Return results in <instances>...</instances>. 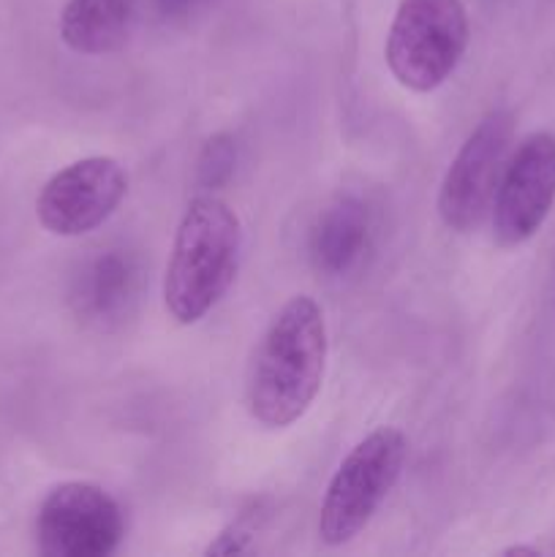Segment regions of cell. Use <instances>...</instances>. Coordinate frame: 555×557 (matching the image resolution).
<instances>
[{"instance_id":"4","label":"cell","mask_w":555,"mask_h":557,"mask_svg":"<svg viewBox=\"0 0 555 557\" xmlns=\"http://www.w3.org/2000/svg\"><path fill=\"white\" fill-rule=\"evenodd\" d=\"M468 38L462 0H400L386 36V65L403 87L430 92L455 74Z\"/></svg>"},{"instance_id":"10","label":"cell","mask_w":555,"mask_h":557,"mask_svg":"<svg viewBox=\"0 0 555 557\" xmlns=\"http://www.w3.org/2000/svg\"><path fill=\"white\" fill-rule=\"evenodd\" d=\"M134 0H69L60 14V38L76 54L118 52L131 33Z\"/></svg>"},{"instance_id":"8","label":"cell","mask_w":555,"mask_h":557,"mask_svg":"<svg viewBox=\"0 0 555 557\" xmlns=\"http://www.w3.org/2000/svg\"><path fill=\"white\" fill-rule=\"evenodd\" d=\"M555 207V134L536 131L511 152L493 199V237L501 248L528 243Z\"/></svg>"},{"instance_id":"13","label":"cell","mask_w":555,"mask_h":557,"mask_svg":"<svg viewBox=\"0 0 555 557\" xmlns=\"http://www.w3.org/2000/svg\"><path fill=\"white\" fill-rule=\"evenodd\" d=\"M250 542H254V528L245 520H237L218 533V539L205 549V555H243L250 553Z\"/></svg>"},{"instance_id":"6","label":"cell","mask_w":555,"mask_h":557,"mask_svg":"<svg viewBox=\"0 0 555 557\" xmlns=\"http://www.w3.org/2000/svg\"><path fill=\"white\" fill-rule=\"evenodd\" d=\"M515 117L506 109H493L468 134L439 190V215L452 232H471L495 199L506 152H509Z\"/></svg>"},{"instance_id":"9","label":"cell","mask_w":555,"mask_h":557,"mask_svg":"<svg viewBox=\"0 0 555 557\" xmlns=\"http://www.w3.org/2000/svg\"><path fill=\"white\" fill-rule=\"evenodd\" d=\"M370 248V215L362 201L341 196L319 215L310 250L326 275H348L362 264Z\"/></svg>"},{"instance_id":"5","label":"cell","mask_w":555,"mask_h":557,"mask_svg":"<svg viewBox=\"0 0 555 557\" xmlns=\"http://www.w3.org/2000/svg\"><path fill=\"white\" fill-rule=\"evenodd\" d=\"M123 533L120 504L90 482L49 490L36 517V542L44 557H107L120 547Z\"/></svg>"},{"instance_id":"1","label":"cell","mask_w":555,"mask_h":557,"mask_svg":"<svg viewBox=\"0 0 555 557\" xmlns=\"http://www.w3.org/2000/svg\"><path fill=\"white\" fill-rule=\"evenodd\" d=\"M326 368V324L319 302L297 294L272 315L248 384L250 417L281 430L313 406Z\"/></svg>"},{"instance_id":"3","label":"cell","mask_w":555,"mask_h":557,"mask_svg":"<svg viewBox=\"0 0 555 557\" xmlns=\"http://www.w3.org/2000/svg\"><path fill=\"white\" fill-rule=\"evenodd\" d=\"M406 455V435L390 424L375 428L348 451L321 504L319 539L326 547H343L370 525L386 495L395 490Z\"/></svg>"},{"instance_id":"2","label":"cell","mask_w":555,"mask_h":557,"mask_svg":"<svg viewBox=\"0 0 555 557\" xmlns=\"http://www.w3.org/2000/svg\"><path fill=\"white\" fill-rule=\"evenodd\" d=\"M243 228L232 207L218 196H196L174 234L163 277V302L177 324L205 319L237 277Z\"/></svg>"},{"instance_id":"11","label":"cell","mask_w":555,"mask_h":557,"mask_svg":"<svg viewBox=\"0 0 555 557\" xmlns=\"http://www.w3.org/2000/svg\"><path fill=\"white\" fill-rule=\"evenodd\" d=\"M136 294V267L128 256L109 250L82 267L74 286V305L79 315L92 324L123 319Z\"/></svg>"},{"instance_id":"15","label":"cell","mask_w":555,"mask_h":557,"mask_svg":"<svg viewBox=\"0 0 555 557\" xmlns=\"http://www.w3.org/2000/svg\"><path fill=\"white\" fill-rule=\"evenodd\" d=\"M504 555H539V549H533V547H509Z\"/></svg>"},{"instance_id":"7","label":"cell","mask_w":555,"mask_h":557,"mask_svg":"<svg viewBox=\"0 0 555 557\" xmlns=\"http://www.w3.org/2000/svg\"><path fill=\"white\" fill-rule=\"evenodd\" d=\"M128 174L109 156L69 163L47 180L36 199L38 223L54 237H82L96 232L123 205Z\"/></svg>"},{"instance_id":"12","label":"cell","mask_w":555,"mask_h":557,"mask_svg":"<svg viewBox=\"0 0 555 557\" xmlns=\"http://www.w3.org/2000/svg\"><path fill=\"white\" fill-rule=\"evenodd\" d=\"M234 172V145L229 136L218 134L205 145L199 158V177L207 188H218L226 183L229 174Z\"/></svg>"},{"instance_id":"14","label":"cell","mask_w":555,"mask_h":557,"mask_svg":"<svg viewBox=\"0 0 555 557\" xmlns=\"http://www.w3.org/2000/svg\"><path fill=\"white\" fill-rule=\"evenodd\" d=\"M207 0H158L163 14L169 16H185V14H194L199 5H205Z\"/></svg>"}]
</instances>
